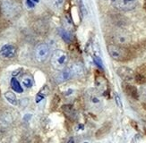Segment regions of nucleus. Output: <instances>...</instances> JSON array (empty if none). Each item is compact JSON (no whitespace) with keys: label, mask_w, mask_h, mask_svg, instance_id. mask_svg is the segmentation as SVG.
<instances>
[{"label":"nucleus","mask_w":146,"mask_h":143,"mask_svg":"<svg viewBox=\"0 0 146 143\" xmlns=\"http://www.w3.org/2000/svg\"><path fill=\"white\" fill-rule=\"evenodd\" d=\"M85 101L88 108L93 113H99L102 108V97L97 89L92 88L85 92Z\"/></svg>","instance_id":"f257e3e1"},{"label":"nucleus","mask_w":146,"mask_h":143,"mask_svg":"<svg viewBox=\"0 0 146 143\" xmlns=\"http://www.w3.org/2000/svg\"><path fill=\"white\" fill-rule=\"evenodd\" d=\"M68 63L67 54L63 50H56L51 57V65L54 69L62 71L66 68Z\"/></svg>","instance_id":"f03ea898"},{"label":"nucleus","mask_w":146,"mask_h":143,"mask_svg":"<svg viewBox=\"0 0 146 143\" xmlns=\"http://www.w3.org/2000/svg\"><path fill=\"white\" fill-rule=\"evenodd\" d=\"M108 52L114 60L117 61H125L128 57L127 50L122 46L116 44H110L108 46Z\"/></svg>","instance_id":"7ed1b4c3"},{"label":"nucleus","mask_w":146,"mask_h":143,"mask_svg":"<svg viewBox=\"0 0 146 143\" xmlns=\"http://www.w3.org/2000/svg\"><path fill=\"white\" fill-rule=\"evenodd\" d=\"M111 2L117 8L123 11H128L136 7L138 0H112Z\"/></svg>","instance_id":"20e7f679"},{"label":"nucleus","mask_w":146,"mask_h":143,"mask_svg":"<svg viewBox=\"0 0 146 143\" xmlns=\"http://www.w3.org/2000/svg\"><path fill=\"white\" fill-rule=\"evenodd\" d=\"M49 53V47L47 44H40L35 49V57L39 62H44L48 57Z\"/></svg>","instance_id":"39448f33"},{"label":"nucleus","mask_w":146,"mask_h":143,"mask_svg":"<svg viewBox=\"0 0 146 143\" xmlns=\"http://www.w3.org/2000/svg\"><path fill=\"white\" fill-rule=\"evenodd\" d=\"M117 73L120 78H122L125 82H131L135 79V72L132 69L125 66H121L117 68Z\"/></svg>","instance_id":"423d86ee"},{"label":"nucleus","mask_w":146,"mask_h":143,"mask_svg":"<svg viewBox=\"0 0 146 143\" xmlns=\"http://www.w3.org/2000/svg\"><path fill=\"white\" fill-rule=\"evenodd\" d=\"M15 54L16 47L12 44H5L0 49V57L5 59L13 58L15 55Z\"/></svg>","instance_id":"0eeeda50"},{"label":"nucleus","mask_w":146,"mask_h":143,"mask_svg":"<svg viewBox=\"0 0 146 143\" xmlns=\"http://www.w3.org/2000/svg\"><path fill=\"white\" fill-rule=\"evenodd\" d=\"M73 77H75V76H74V73L72 70L71 66H70V67L65 68L64 70H62L58 75L56 76V80H58V82H64L68 80L72 79Z\"/></svg>","instance_id":"6e6552de"},{"label":"nucleus","mask_w":146,"mask_h":143,"mask_svg":"<svg viewBox=\"0 0 146 143\" xmlns=\"http://www.w3.org/2000/svg\"><path fill=\"white\" fill-rule=\"evenodd\" d=\"M95 85H96V89L100 93H106L108 90V82L107 80L102 76H98L95 80Z\"/></svg>","instance_id":"1a4fd4ad"},{"label":"nucleus","mask_w":146,"mask_h":143,"mask_svg":"<svg viewBox=\"0 0 146 143\" xmlns=\"http://www.w3.org/2000/svg\"><path fill=\"white\" fill-rule=\"evenodd\" d=\"M130 36L125 33H118L117 35H115V41L118 46H123V45H126L130 42Z\"/></svg>","instance_id":"9d476101"},{"label":"nucleus","mask_w":146,"mask_h":143,"mask_svg":"<svg viewBox=\"0 0 146 143\" xmlns=\"http://www.w3.org/2000/svg\"><path fill=\"white\" fill-rule=\"evenodd\" d=\"M5 98L7 100L11 105H17V98H16V96L15 94L13 91H6L5 93Z\"/></svg>","instance_id":"9b49d317"},{"label":"nucleus","mask_w":146,"mask_h":143,"mask_svg":"<svg viewBox=\"0 0 146 143\" xmlns=\"http://www.w3.org/2000/svg\"><path fill=\"white\" fill-rule=\"evenodd\" d=\"M22 84L24 88L30 89L33 86V80L30 75H25L22 79Z\"/></svg>","instance_id":"f8f14e48"},{"label":"nucleus","mask_w":146,"mask_h":143,"mask_svg":"<svg viewBox=\"0 0 146 143\" xmlns=\"http://www.w3.org/2000/svg\"><path fill=\"white\" fill-rule=\"evenodd\" d=\"M11 87H12V89L17 93H22L23 91L20 82H19L15 78H12V80H11Z\"/></svg>","instance_id":"ddd939ff"},{"label":"nucleus","mask_w":146,"mask_h":143,"mask_svg":"<svg viewBox=\"0 0 146 143\" xmlns=\"http://www.w3.org/2000/svg\"><path fill=\"white\" fill-rule=\"evenodd\" d=\"M71 68L74 73V76H80L84 73V68L81 64H74L71 66Z\"/></svg>","instance_id":"4468645a"},{"label":"nucleus","mask_w":146,"mask_h":143,"mask_svg":"<svg viewBox=\"0 0 146 143\" xmlns=\"http://www.w3.org/2000/svg\"><path fill=\"white\" fill-rule=\"evenodd\" d=\"M125 90H126V92H127L129 95L135 97V98H137V90L132 85H126Z\"/></svg>","instance_id":"2eb2a0df"},{"label":"nucleus","mask_w":146,"mask_h":143,"mask_svg":"<svg viewBox=\"0 0 146 143\" xmlns=\"http://www.w3.org/2000/svg\"><path fill=\"white\" fill-rule=\"evenodd\" d=\"M47 92H48V91H47V88L42 89V90H41V91H40V92H39V94L37 95V98H36V102L38 103V102L41 101L42 99L46 97Z\"/></svg>","instance_id":"dca6fc26"},{"label":"nucleus","mask_w":146,"mask_h":143,"mask_svg":"<svg viewBox=\"0 0 146 143\" xmlns=\"http://www.w3.org/2000/svg\"><path fill=\"white\" fill-rule=\"evenodd\" d=\"M61 37L63 38V40H64L65 41H66V42H70L71 40H72L71 35L69 34L67 32H66V30H61Z\"/></svg>","instance_id":"f3484780"},{"label":"nucleus","mask_w":146,"mask_h":143,"mask_svg":"<svg viewBox=\"0 0 146 143\" xmlns=\"http://www.w3.org/2000/svg\"><path fill=\"white\" fill-rule=\"evenodd\" d=\"M64 2H65V0H54V1H53L54 7L56 8L59 9V8L62 7V5H63V4H64Z\"/></svg>","instance_id":"a211bd4d"},{"label":"nucleus","mask_w":146,"mask_h":143,"mask_svg":"<svg viewBox=\"0 0 146 143\" xmlns=\"http://www.w3.org/2000/svg\"><path fill=\"white\" fill-rule=\"evenodd\" d=\"M140 96L146 100V86H143L140 89Z\"/></svg>","instance_id":"6ab92c4d"},{"label":"nucleus","mask_w":146,"mask_h":143,"mask_svg":"<svg viewBox=\"0 0 146 143\" xmlns=\"http://www.w3.org/2000/svg\"><path fill=\"white\" fill-rule=\"evenodd\" d=\"M26 4H27V5L30 7V8H31V7H34V4L33 3V2H31V0H26Z\"/></svg>","instance_id":"aec40b11"},{"label":"nucleus","mask_w":146,"mask_h":143,"mask_svg":"<svg viewBox=\"0 0 146 143\" xmlns=\"http://www.w3.org/2000/svg\"><path fill=\"white\" fill-rule=\"evenodd\" d=\"M116 99H117V105H119L120 107H122V105H121V103H120V98H118V96L117 95H116Z\"/></svg>","instance_id":"412c9836"},{"label":"nucleus","mask_w":146,"mask_h":143,"mask_svg":"<svg viewBox=\"0 0 146 143\" xmlns=\"http://www.w3.org/2000/svg\"><path fill=\"white\" fill-rule=\"evenodd\" d=\"M67 143H74V140L73 138H70V139L68 140Z\"/></svg>","instance_id":"4be33fe9"},{"label":"nucleus","mask_w":146,"mask_h":143,"mask_svg":"<svg viewBox=\"0 0 146 143\" xmlns=\"http://www.w3.org/2000/svg\"><path fill=\"white\" fill-rule=\"evenodd\" d=\"M84 143H88V142H84Z\"/></svg>","instance_id":"5701e85b"},{"label":"nucleus","mask_w":146,"mask_h":143,"mask_svg":"<svg viewBox=\"0 0 146 143\" xmlns=\"http://www.w3.org/2000/svg\"><path fill=\"white\" fill-rule=\"evenodd\" d=\"M110 1H112V0H110Z\"/></svg>","instance_id":"b1692460"}]
</instances>
